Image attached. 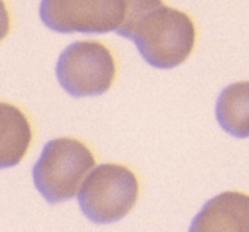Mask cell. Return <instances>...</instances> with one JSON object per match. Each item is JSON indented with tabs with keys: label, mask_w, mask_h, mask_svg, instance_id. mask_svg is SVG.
<instances>
[{
	"label": "cell",
	"mask_w": 249,
	"mask_h": 232,
	"mask_svg": "<svg viewBox=\"0 0 249 232\" xmlns=\"http://www.w3.org/2000/svg\"><path fill=\"white\" fill-rule=\"evenodd\" d=\"M125 10V0H42L39 18L60 34H105L123 23Z\"/></svg>",
	"instance_id": "obj_5"
},
{
	"label": "cell",
	"mask_w": 249,
	"mask_h": 232,
	"mask_svg": "<svg viewBox=\"0 0 249 232\" xmlns=\"http://www.w3.org/2000/svg\"><path fill=\"white\" fill-rule=\"evenodd\" d=\"M1 168L15 167L31 143V127L26 117L13 105L1 102Z\"/></svg>",
	"instance_id": "obj_8"
},
{
	"label": "cell",
	"mask_w": 249,
	"mask_h": 232,
	"mask_svg": "<svg viewBox=\"0 0 249 232\" xmlns=\"http://www.w3.org/2000/svg\"><path fill=\"white\" fill-rule=\"evenodd\" d=\"M139 183L133 171L123 165L102 164L83 181L77 202L82 213L96 225L114 224L134 208Z\"/></svg>",
	"instance_id": "obj_3"
},
{
	"label": "cell",
	"mask_w": 249,
	"mask_h": 232,
	"mask_svg": "<svg viewBox=\"0 0 249 232\" xmlns=\"http://www.w3.org/2000/svg\"><path fill=\"white\" fill-rule=\"evenodd\" d=\"M93 167L95 158L82 142L58 137L44 146L32 168V180L39 194L55 205L73 199Z\"/></svg>",
	"instance_id": "obj_2"
},
{
	"label": "cell",
	"mask_w": 249,
	"mask_h": 232,
	"mask_svg": "<svg viewBox=\"0 0 249 232\" xmlns=\"http://www.w3.org/2000/svg\"><path fill=\"white\" fill-rule=\"evenodd\" d=\"M55 75L60 86L71 97L105 94L115 76L111 51L96 41H76L58 57Z\"/></svg>",
	"instance_id": "obj_4"
},
{
	"label": "cell",
	"mask_w": 249,
	"mask_h": 232,
	"mask_svg": "<svg viewBox=\"0 0 249 232\" xmlns=\"http://www.w3.org/2000/svg\"><path fill=\"white\" fill-rule=\"evenodd\" d=\"M123 23L115 29L131 39L140 56L156 69H174L191 54L196 28L190 16L162 0H125Z\"/></svg>",
	"instance_id": "obj_1"
},
{
	"label": "cell",
	"mask_w": 249,
	"mask_h": 232,
	"mask_svg": "<svg viewBox=\"0 0 249 232\" xmlns=\"http://www.w3.org/2000/svg\"><path fill=\"white\" fill-rule=\"evenodd\" d=\"M216 118L226 133L239 139L249 137V82L232 83L220 92Z\"/></svg>",
	"instance_id": "obj_7"
},
{
	"label": "cell",
	"mask_w": 249,
	"mask_h": 232,
	"mask_svg": "<svg viewBox=\"0 0 249 232\" xmlns=\"http://www.w3.org/2000/svg\"><path fill=\"white\" fill-rule=\"evenodd\" d=\"M193 232H249V196L222 193L209 200L191 224Z\"/></svg>",
	"instance_id": "obj_6"
}]
</instances>
